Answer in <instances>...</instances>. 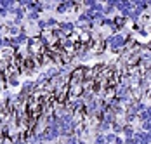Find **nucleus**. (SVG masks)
Listing matches in <instances>:
<instances>
[{"label":"nucleus","mask_w":151,"mask_h":144,"mask_svg":"<svg viewBox=\"0 0 151 144\" xmlns=\"http://www.w3.org/2000/svg\"><path fill=\"white\" fill-rule=\"evenodd\" d=\"M113 130H115V132H123V127H122L120 123L115 122V123H113Z\"/></svg>","instance_id":"1a4fd4ad"},{"label":"nucleus","mask_w":151,"mask_h":144,"mask_svg":"<svg viewBox=\"0 0 151 144\" xmlns=\"http://www.w3.org/2000/svg\"><path fill=\"white\" fill-rule=\"evenodd\" d=\"M150 99H151V94H150Z\"/></svg>","instance_id":"f8f14e48"},{"label":"nucleus","mask_w":151,"mask_h":144,"mask_svg":"<svg viewBox=\"0 0 151 144\" xmlns=\"http://www.w3.org/2000/svg\"><path fill=\"white\" fill-rule=\"evenodd\" d=\"M26 17H28L30 21H38V19H40V14H38L37 11H31V12H26Z\"/></svg>","instance_id":"20e7f679"},{"label":"nucleus","mask_w":151,"mask_h":144,"mask_svg":"<svg viewBox=\"0 0 151 144\" xmlns=\"http://www.w3.org/2000/svg\"><path fill=\"white\" fill-rule=\"evenodd\" d=\"M2 31H4V26H2V24H0V37H2Z\"/></svg>","instance_id":"9b49d317"},{"label":"nucleus","mask_w":151,"mask_h":144,"mask_svg":"<svg viewBox=\"0 0 151 144\" xmlns=\"http://www.w3.org/2000/svg\"><path fill=\"white\" fill-rule=\"evenodd\" d=\"M94 144H108V143H106L104 135H97V137H96V141H94Z\"/></svg>","instance_id":"6e6552de"},{"label":"nucleus","mask_w":151,"mask_h":144,"mask_svg":"<svg viewBox=\"0 0 151 144\" xmlns=\"http://www.w3.org/2000/svg\"><path fill=\"white\" fill-rule=\"evenodd\" d=\"M108 45L113 49V50H118L122 47H125V38L122 35H113L109 40H108Z\"/></svg>","instance_id":"f257e3e1"},{"label":"nucleus","mask_w":151,"mask_h":144,"mask_svg":"<svg viewBox=\"0 0 151 144\" xmlns=\"http://www.w3.org/2000/svg\"><path fill=\"white\" fill-rule=\"evenodd\" d=\"M104 139H106V143H108V144H113L115 141H116V135H115V134H108Z\"/></svg>","instance_id":"423d86ee"},{"label":"nucleus","mask_w":151,"mask_h":144,"mask_svg":"<svg viewBox=\"0 0 151 144\" xmlns=\"http://www.w3.org/2000/svg\"><path fill=\"white\" fill-rule=\"evenodd\" d=\"M58 26H59V30L63 31V35H71V33L75 31V23H71V21H70V23H68V21H66V23H59Z\"/></svg>","instance_id":"7ed1b4c3"},{"label":"nucleus","mask_w":151,"mask_h":144,"mask_svg":"<svg viewBox=\"0 0 151 144\" xmlns=\"http://www.w3.org/2000/svg\"><path fill=\"white\" fill-rule=\"evenodd\" d=\"M75 5H76L75 2H70V0H66V2H63V4H59V5H56V12H58V14H64L66 11L73 9Z\"/></svg>","instance_id":"f03ea898"},{"label":"nucleus","mask_w":151,"mask_h":144,"mask_svg":"<svg viewBox=\"0 0 151 144\" xmlns=\"http://www.w3.org/2000/svg\"><path fill=\"white\" fill-rule=\"evenodd\" d=\"M12 144H28V143L23 141V139H16V141H12Z\"/></svg>","instance_id":"9d476101"},{"label":"nucleus","mask_w":151,"mask_h":144,"mask_svg":"<svg viewBox=\"0 0 151 144\" xmlns=\"http://www.w3.org/2000/svg\"><path fill=\"white\" fill-rule=\"evenodd\" d=\"M123 134H125L127 137H132V135H134V130H132L130 125H125V127H123Z\"/></svg>","instance_id":"39448f33"},{"label":"nucleus","mask_w":151,"mask_h":144,"mask_svg":"<svg viewBox=\"0 0 151 144\" xmlns=\"http://www.w3.org/2000/svg\"><path fill=\"white\" fill-rule=\"evenodd\" d=\"M45 23H47V28H49V26H56V24H58L56 17H49V19H45Z\"/></svg>","instance_id":"0eeeda50"}]
</instances>
